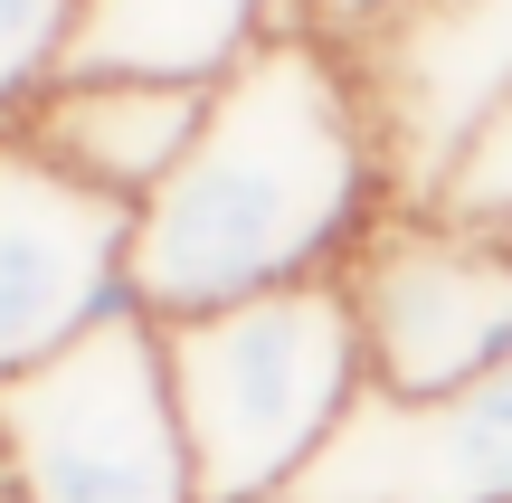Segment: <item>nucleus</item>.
<instances>
[{
  "mask_svg": "<svg viewBox=\"0 0 512 503\" xmlns=\"http://www.w3.org/2000/svg\"><path fill=\"white\" fill-rule=\"evenodd\" d=\"M361 361L380 399H456L512 361V247L427 209H380L342 257Z\"/></svg>",
  "mask_w": 512,
  "mask_h": 503,
  "instance_id": "4",
  "label": "nucleus"
},
{
  "mask_svg": "<svg viewBox=\"0 0 512 503\" xmlns=\"http://www.w3.org/2000/svg\"><path fill=\"white\" fill-rule=\"evenodd\" d=\"M389 200L361 86L313 29L266 38L209 86L181 171L133 209V304L152 323L342 276Z\"/></svg>",
  "mask_w": 512,
  "mask_h": 503,
  "instance_id": "1",
  "label": "nucleus"
},
{
  "mask_svg": "<svg viewBox=\"0 0 512 503\" xmlns=\"http://www.w3.org/2000/svg\"><path fill=\"white\" fill-rule=\"evenodd\" d=\"M408 209H427V219H446V228H475V238H503L512 247V105L484 114V124L456 143V162L427 181V200H408Z\"/></svg>",
  "mask_w": 512,
  "mask_h": 503,
  "instance_id": "10",
  "label": "nucleus"
},
{
  "mask_svg": "<svg viewBox=\"0 0 512 503\" xmlns=\"http://www.w3.org/2000/svg\"><path fill=\"white\" fill-rule=\"evenodd\" d=\"M133 304V209L0 124V380L76 352Z\"/></svg>",
  "mask_w": 512,
  "mask_h": 503,
  "instance_id": "5",
  "label": "nucleus"
},
{
  "mask_svg": "<svg viewBox=\"0 0 512 503\" xmlns=\"http://www.w3.org/2000/svg\"><path fill=\"white\" fill-rule=\"evenodd\" d=\"M285 503H512V361L456 399L370 390Z\"/></svg>",
  "mask_w": 512,
  "mask_h": 503,
  "instance_id": "7",
  "label": "nucleus"
},
{
  "mask_svg": "<svg viewBox=\"0 0 512 503\" xmlns=\"http://www.w3.org/2000/svg\"><path fill=\"white\" fill-rule=\"evenodd\" d=\"M0 456L19 475V503H200L162 323L124 314L76 352L0 380Z\"/></svg>",
  "mask_w": 512,
  "mask_h": 503,
  "instance_id": "3",
  "label": "nucleus"
},
{
  "mask_svg": "<svg viewBox=\"0 0 512 503\" xmlns=\"http://www.w3.org/2000/svg\"><path fill=\"white\" fill-rule=\"evenodd\" d=\"M0 503H19V475H10V456H0Z\"/></svg>",
  "mask_w": 512,
  "mask_h": 503,
  "instance_id": "13",
  "label": "nucleus"
},
{
  "mask_svg": "<svg viewBox=\"0 0 512 503\" xmlns=\"http://www.w3.org/2000/svg\"><path fill=\"white\" fill-rule=\"evenodd\" d=\"M380 10H389V0H304V29L313 38H351L361 19H380Z\"/></svg>",
  "mask_w": 512,
  "mask_h": 503,
  "instance_id": "12",
  "label": "nucleus"
},
{
  "mask_svg": "<svg viewBox=\"0 0 512 503\" xmlns=\"http://www.w3.org/2000/svg\"><path fill=\"white\" fill-rule=\"evenodd\" d=\"M200 114H209V86H171V76H57L10 133L29 152H48L67 181L143 209L181 171Z\"/></svg>",
  "mask_w": 512,
  "mask_h": 503,
  "instance_id": "8",
  "label": "nucleus"
},
{
  "mask_svg": "<svg viewBox=\"0 0 512 503\" xmlns=\"http://www.w3.org/2000/svg\"><path fill=\"white\" fill-rule=\"evenodd\" d=\"M361 86L389 200H427L456 143L512 105V0H389L351 38H332Z\"/></svg>",
  "mask_w": 512,
  "mask_h": 503,
  "instance_id": "6",
  "label": "nucleus"
},
{
  "mask_svg": "<svg viewBox=\"0 0 512 503\" xmlns=\"http://www.w3.org/2000/svg\"><path fill=\"white\" fill-rule=\"evenodd\" d=\"M162 371H171L200 503H285L370 399L342 276L162 323Z\"/></svg>",
  "mask_w": 512,
  "mask_h": 503,
  "instance_id": "2",
  "label": "nucleus"
},
{
  "mask_svg": "<svg viewBox=\"0 0 512 503\" xmlns=\"http://www.w3.org/2000/svg\"><path fill=\"white\" fill-rule=\"evenodd\" d=\"M76 29H86V0H0V124H19L67 76Z\"/></svg>",
  "mask_w": 512,
  "mask_h": 503,
  "instance_id": "11",
  "label": "nucleus"
},
{
  "mask_svg": "<svg viewBox=\"0 0 512 503\" xmlns=\"http://www.w3.org/2000/svg\"><path fill=\"white\" fill-rule=\"evenodd\" d=\"M304 29V0H86L67 76H171L219 86L266 38Z\"/></svg>",
  "mask_w": 512,
  "mask_h": 503,
  "instance_id": "9",
  "label": "nucleus"
}]
</instances>
